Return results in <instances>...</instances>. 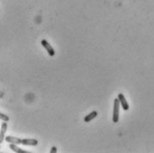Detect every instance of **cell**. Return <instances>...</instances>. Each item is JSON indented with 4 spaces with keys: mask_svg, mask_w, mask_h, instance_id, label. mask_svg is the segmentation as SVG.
Listing matches in <instances>:
<instances>
[{
    "mask_svg": "<svg viewBox=\"0 0 154 153\" xmlns=\"http://www.w3.org/2000/svg\"><path fill=\"white\" fill-rule=\"evenodd\" d=\"M119 113H120V102L118 98H115L113 101V112H112V121L114 123L119 121Z\"/></svg>",
    "mask_w": 154,
    "mask_h": 153,
    "instance_id": "obj_1",
    "label": "cell"
},
{
    "mask_svg": "<svg viewBox=\"0 0 154 153\" xmlns=\"http://www.w3.org/2000/svg\"><path fill=\"white\" fill-rule=\"evenodd\" d=\"M5 141L9 143H14V144H21V139L19 137H15V136H8L6 137H5Z\"/></svg>",
    "mask_w": 154,
    "mask_h": 153,
    "instance_id": "obj_6",
    "label": "cell"
},
{
    "mask_svg": "<svg viewBox=\"0 0 154 153\" xmlns=\"http://www.w3.org/2000/svg\"><path fill=\"white\" fill-rule=\"evenodd\" d=\"M21 144L29 145V146H35L38 144V141L35 139H21Z\"/></svg>",
    "mask_w": 154,
    "mask_h": 153,
    "instance_id": "obj_5",
    "label": "cell"
},
{
    "mask_svg": "<svg viewBox=\"0 0 154 153\" xmlns=\"http://www.w3.org/2000/svg\"><path fill=\"white\" fill-rule=\"evenodd\" d=\"M10 149L13 150L14 152L17 153H29L27 151H24V150L19 148V147L17 146V144H14V143H10Z\"/></svg>",
    "mask_w": 154,
    "mask_h": 153,
    "instance_id": "obj_7",
    "label": "cell"
},
{
    "mask_svg": "<svg viewBox=\"0 0 154 153\" xmlns=\"http://www.w3.org/2000/svg\"><path fill=\"white\" fill-rule=\"evenodd\" d=\"M57 152V148L56 147H52L51 150V153H56Z\"/></svg>",
    "mask_w": 154,
    "mask_h": 153,
    "instance_id": "obj_10",
    "label": "cell"
},
{
    "mask_svg": "<svg viewBox=\"0 0 154 153\" xmlns=\"http://www.w3.org/2000/svg\"><path fill=\"white\" fill-rule=\"evenodd\" d=\"M0 120L1 121H9V120H10V118L6 115V114H4V113H2V112H0Z\"/></svg>",
    "mask_w": 154,
    "mask_h": 153,
    "instance_id": "obj_9",
    "label": "cell"
},
{
    "mask_svg": "<svg viewBox=\"0 0 154 153\" xmlns=\"http://www.w3.org/2000/svg\"><path fill=\"white\" fill-rule=\"evenodd\" d=\"M41 44H42V45L45 47V49L47 50V52L49 53V55L51 56V57H53L54 55H55V50H54V49L52 48V46L48 42H47L46 40H42V42H41Z\"/></svg>",
    "mask_w": 154,
    "mask_h": 153,
    "instance_id": "obj_3",
    "label": "cell"
},
{
    "mask_svg": "<svg viewBox=\"0 0 154 153\" xmlns=\"http://www.w3.org/2000/svg\"><path fill=\"white\" fill-rule=\"evenodd\" d=\"M7 130V123L3 122L1 125V129H0V143H2L5 140V135Z\"/></svg>",
    "mask_w": 154,
    "mask_h": 153,
    "instance_id": "obj_4",
    "label": "cell"
},
{
    "mask_svg": "<svg viewBox=\"0 0 154 153\" xmlns=\"http://www.w3.org/2000/svg\"><path fill=\"white\" fill-rule=\"evenodd\" d=\"M97 116V112L94 111V112H91L90 114H88V115L84 118V121H85V122H90V121H92L93 119H95Z\"/></svg>",
    "mask_w": 154,
    "mask_h": 153,
    "instance_id": "obj_8",
    "label": "cell"
},
{
    "mask_svg": "<svg viewBox=\"0 0 154 153\" xmlns=\"http://www.w3.org/2000/svg\"><path fill=\"white\" fill-rule=\"evenodd\" d=\"M118 99H119V102H120V106H122V109L125 110V111H128L129 109V105L127 102V100H126V98H125V96H124L122 93H120L118 95Z\"/></svg>",
    "mask_w": 154,
    "mask_h": 153,
    "instance_id": "obj_2",
    "label": "cell"
}]
</instances>
